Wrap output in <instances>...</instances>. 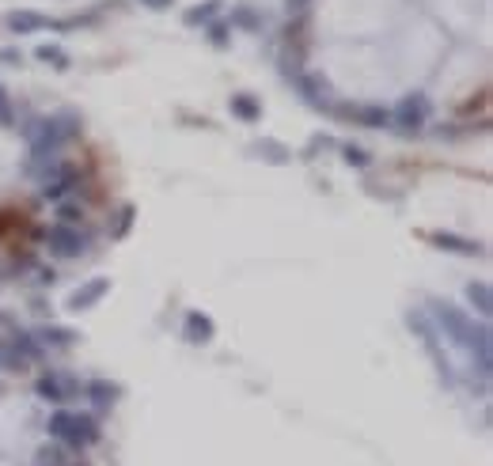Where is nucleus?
<instances>
[{"mask_svg": "<svg viewBox=\"0 0 493 466\" xmlns=\"http://www.w3.org/2000/svg\"><path fill=\"white\" fill-rule=\"evenodd\" d=\"M38 466H61V455H58V451H42Z\"/></svg>", "mask_w": 493, "mask_h": 466, "instance_id": "obj_1", "label": "nucleus"}]
</instances>
